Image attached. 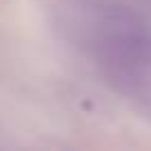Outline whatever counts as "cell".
<instances>
[]
</instances>
